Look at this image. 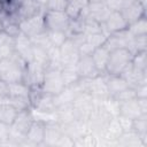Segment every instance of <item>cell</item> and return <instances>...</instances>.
<instances>
[{
    "mask_svg": "<svg viewBox=\"0 0 147 147\" xmlns=\"http://www.w3.org/2000/svg\"><path fill=\"white\" fill-rule=\"evenodd\" d=\"M76 70L78 72L79 78H94L99 75H101L99 72V70L96 69V67L94 65V62L91 57V55L87 56H80L77 64H76Z\"/></svg>",
    "mask_w": 147,
    "mask_h": 147,
    "instance_id": "15",
    "label": "cell"
},
{
    "mask_svg": "<svg viewBox=\"0 0 147 147\" xmlns=\"http://www.w3.org/2000/svg\"><path fill=\"white\" fill-rule=\"evenodd\" d=\"M132 130L139 134L144 147L147 146V114H142L133 119Z\"/></svg>",
    "mask_w": 147,
    "mask_h": 147,
    "instance_id": "28",
    "label": "cell"
},
{
    "mask_svg": "<svg viewBox=\"0 0 147 147\" xmlns=\"http://www.w3.org/2000/svg\"><path fill=\"white\" fill-rule=\"evenodd\" d=\"M8 96V83L0 79V98Z\"/></svg>",
    "mask_w": 147,
    "mask_h": 147,
    "instance_id": "54",
    "label": "cell"
},
{
    "mask_svg": "<svg viewBox=\"0 0 147 147\" xmlns=\"http://www.w3.org/2000/svg\"><path fill=\"white\" fill-rule=\"evenodd\" d=\"M113 10L108 8V6L105 3V1H96V2H90L87 6V14L88 17L93 18L94 21L99 23H105V21L108 18L109 14Z\"/></svg>",
    "mask_w": 147,
    "mask_h": 147,
    "instance_id": "18",
    "label": "cell"
},
{
    "mask_svg": "<svg viewBox=\"0 0 147 147\" xmlns=\"http://www.w3.org/2000/svg\"><path fill=\"white\" fill-rule=\"evenodd\" d=\"M87 92L94 99H98V100H105L107 96H109L105 74H101L94 78L88 79Z\"/></svg>",
    "mask_w": 147,
    "mask_h": 147,
    "instance_id": "12",
    "label": "cell"
},
{
    "mask_svg": "<svg viewBox=\"0 0 147 147\" xmlns=\"http://www.w3.org/2000/svg\"><path fill=\"white\" fill-rule=\"evenodd\" d=\"M137 98H147V84L138 85L134 87Z\"/></svg>",
    "mask_w": 147,
    "mask_h": 147,
    "instance_id": "51",
    "label": "cell"
},
{
    "mask_svg": "<svg viewBox=\"0 0 147 147\" xmlns=\"http://www.w3.org/2000/svg\"><path fill=\"white\" fill-rule=\"evenodd\" d=\"M101 31H103L101 23L94 21L93 18H91L88 16L84 20V33L86 36L94 34V33H98V32H101Z\"/></svg>",
    "mask_w": 147,
    "mask_h": 147,
    "instance_id": "36",
    "label": "cell"
},
{
    "mask_svg": "<svg viewBox=\"0 0 147 147\" xmlns=\"http://www.w3.org/2000/svg\"><path fill=\"white\" fill-rule=\"evenodd\" d=\"M90 1L88 0H70L68 1V5L65 7L64 13L68 15V17L71 20L79 18L83 10L87 8Z\"/></svg>",
    "mask_w": 147,
    "mask_h": 147,
    "instance_id": "25",
    "label": "cell"
},
{
    "mask_svg": "<svg viewBox=\"0 0 147 147\" xmlns=\"http://www.w3.org/2000/svg\"><path fill=\"white\" fill-rule=\"evenodd\" d=\"M93 96L88 92H80L72 101V108L76 114V118L87 119L92 110L94 109Z\"/></svg>",
    "mask_w": 147,
    "mask_h": 147,
    "instance_id": "5",
    "label": "cell"
},
{
    "mask_svg": "<svg viewBox=\"0 0 147 147\" xmlns=\"http://www.w3.org/2000/svg\"><path fill=\"white\" fill-rule=\"evenodd\" d=\"M119 11L126 20L127 24H130L138 18L146 16V5L139 0H124L123 7Z\"/></svg>",
    "mask_w": 147,
    "mask_h": 147,
    "instance_id": "8",
    "label": "cell"
},
{
    "mask_svg": "<svg viewBox=\"0 0 147 147\" xmlns=\"http://www.w3.org/2000/svg\"><path fill=\"white\" fill-rule=\"evenodd\" d=\"M1 1H2V2H3V1H5V0H1Z\"/></svg>",
    "mask_w": 147,
    "mask_h": 147,
    "instance_id": "59",
    "label": "cell"
},
{
    "mask_svg": "<svg viewBox=\"0 0 147 147\" xmlns=\"http://www.w3.org/2000/svg\"><path fill=\"white\" fill-rule=\"evenodd\" d=\"M14 38L9 37L5 31H0V46L2 45H13Z\"/></svg>",
    "mask_w": 147,
    "mask_h": 147,
    "instance_id": "50",
    "label": "cell"
},
{
    "mask_svg": "<svg viewBox=\"0 0 147 147\" xmlns=\"http://www.w3.org/2000/svg\"><path fill=\"white\" fill-rule=\"evenodd\" d=\"M34 121L33 118V114H32V109L31 107L24 110H21L17 113L14 122L9 125L10 131L16 132L21 136H26V132L29 131L32 122Z\"/></svg>",
    "mask_w": 147,
    "mask_h": 147,
    "instance_id": "9",
    "label": "cell"
},
{
    "mask_svg": "<svg viewBox=\"0 0 147 147\" xmlns=\"http://www.w3.org/2000/svg\"><path fill=\"white\" fill-rule=\"evenodd\" d=\"M105 3L110 10H121L124 3V0H105Z\"/></svg>",
    "mask_w": 147,
    "mask_h": 147,
    "instance_id": "49",
    "label": "cell"
},
{
    "mask_svg": "<svg viewBox=\"0 0 147 147\" xmlns=\"http://www.w3.org/2000/svg\"><path fill=\"white\" fill-rule=\"evenodd\" d=\"M45 70H46L45 67L31 61V62L26 63V65L23 70L22 82H24L30 87H41Z\"/></svg>",
    "mask_w": 147,
    "mask_h": 147,
    "instance_id": "6",
    "label": "cell"
},
{
    "mask_svg": "<svg viewBox=\"0 0 147 147\" xmlns=\"http://www.w3.org/2000/svg\"><path fill=\"white\" fill-rule=\"evenodd\" d=\"M3 31L11 38H15L17 37L20 33H21V29H20V25L17 22H8L6 25H5V29Z\"/></svg>",
    "mask_w": 147,
    "mask_h": 147,
    "instance_id": "45",
    "label": "cell"
},
{
    "mask_svg": "<svg viewBox=\"0 0 147 147\" xmlns=\"http://www.w3.org/2000/svg\"><path fill=\"white\" fill-rule=\"evenodd\" d=\"M63 134L62 126L55 122V121H49L45 123V136H44V144L45 146H51L55 147L57 140Z\"/></svg>",
    "mask_w": 147,
    "mask_h": 147,
    "instance_id": "17",
    "label": "cell"
},
{
    "mask_svg": "<svg viewBox=\"0 0 147 147\" xmlns=\"http://www.w3.org/2000/svg\"><path fill=\"white\" fill-rule=\"evenodd\" d=\"M61 54V63L62 67H75L80 57L77 46L72 42L71 39L67 38V40L59 47Z\"/></svg>",
    "mask_w": 147,
    "mask_h": 147,
    "instance_id": "10",
    "label": "cell"
},
{
    "mask_svg": "<svg viewBox=\"0 0 147 147\" xmlns=\"http://www.w3.org/2000/svg\"><path fill=\"white\" fill-rule=\"evenodd\" d=\"M9 22V14L6 13L3 9L0 10V31H3L5 25Z\"/></svg>",
    "mask_w": 147,
    "mask_h": 147,
    "instance_id": "52",
    "label": "cell"
},
{
    "mask_svg": "<svg viewBox=\"0 0 147 147\" xmlns=\"http://www.w3.org/2000/svg\"><path fill=\"white\" fill-rule=\"evenodd\" d=\"M62 130L74 141L76 139L83 137L84 134L90 133V127H88V124H87V119H79V118H76L72 122L63 125L62 126Z\"/></svg>",
    "mask_w": 147,
    "mask_h": 147,
    "instance_id": "14",
    "label": "cell"
},
{
    "mask_svg": "<svg viewBox=\"0 0 147 147\" xmlns=\"http://www.w3.org/2000/svg\"><path fill=\"white\" fill-rule=\"evenodd\" d=\"M1 9H2V1L0 0V10H1Z\"/></svg>",
    "mask_w": 147,
    "mask_h": 147,
    "instance_id": "58",
    "label": "cell"
},
{
    "mask_svg": "<svg viewBox=\"0 0 147 147\" xmlns=\"http://www.w3.org/2000/svg\"><path fill=\"white\" fill-rule=\"evenodd\" d=\"M34 3H36V6L44 13L45 10H46V7H47V2H48V0H32Z\"/></svg>",
    "mask_w": 147,
    "mask_h": 147,
    "instance_id": "55",
    "label": "cell"
},
{
    "mask_svg": "<svg viewBox=\"0 0 147 147\" xmlns=\"http://www.w3.org/2000/svg\"><path fill=\"white\" fill-rule=\"evenodd\" d=\"M17 113L18 111L10 103L1 105L0 106V122L1 123H5L7 125H10L14 122Z\"/></svg>",
    "mask_w": 147,
    "mask_h": 147,
    "instance_id": "30",
    "label": "cell"
},
{
    "mask_svg": "<svg viewBox=\"0 0 147 147\" xmlns=\"http://www.w3.org/2000/svg\"><path fill=\"white\" fill-rule=\"evenodd\" d=\"M114 98L118 101V102H124V101H129V100H132V99H136L137 98V94H136V90L131 86L124 88L123 91H121L119 93H117L116 95H114Z\"/></svg>",
    "mask_w": 147,
    "mask_h": 147,
    "instance_id": "41",
    "label": "cell"
},
{
    "mask_svg": "<svg viewBox=\"0 0 147 147\" xmlns=\"http://www.w3.org/2000/svg\"><path fill=\"white\" fill-rule=\"evenodd\" d=\"M8 96L30 99V86H28L24 82L9 83L8 84Z\"/></svg>",
    "mask_w": 147,
    "mask_h": 147,
    "instance_id": "27",
    "label": "cell"
},
{
    "mask_svg": "<svg viewBox=\"0 0 147 147\" xmlns=\"http://www.w3.org/2000/svg\"><path fill=\"white\" fill-rule=\"evenodd\" d=\"M127 22L124 18V16L122 15L121 11L118 10H113L108 18L105 21V23H102V30L103 32H106L108 36L111 33H116L123 30L127 29Z\"/></svg>",
    "mask_w": 147,
    "mask_h": 147,
    "instance_id": "11",
    "label": "cell"
},
{
    "mask_svg": "<svg viewBox=\"0 0 147 147\" xmlns=\"http://www.w3.org/2000/svg\"><path fill=\"white\" fill-rule=\"evenodd\" d=\"M121 76L127 82L129 86H131V87H133V88H134L136 86H138V85L147 84V74L134 69V68L132 67V64H130V65L121 74Z\"/></svg>",
    "mask_w": 147,
    "mask_h": 147,
    "instance_id": "19",
    "label": "cell"
},
{
    "mask_svg": "<svg viewBox=\"0 0 147 147\" xmlns=\"http://www.w3.org/2000/svg\"><path fill=\"white\" fill-rule=\"evenodd\" d=\"M14 51L16 53L20 54V56L26 62H31L32 61V42H31V39L24 34V33H20L17 37L14 38Z\"/></svg>",
    "mask_w": 147,
    "mask_h": 147,
    "instance_id": "13",
    "label": "cell"
},
{
    "mask_svg": "<svg viewBox=\"0 0 147 147\" xmlns=\"http://www.w3.org/2000/svg\"><path fill=\"white\" fill-rule=\"evenodd\" d=\"M90 2H96V1H105V0H88Z\"/></svg>",
    "mask_w": 147,
    "mask_h": 147,
    "instance_id": "56",
    "label": "cell"
},
{
    "mask_svg": "<svg viewBox=\"0 0 147 147\" xmlns=\"http://www.w3.org/2000/svg\"><path fill=\"white\" fill-rule=\"evenodd\" d=\"M109 54H110V51L105 46L96 47L93 51V53L91 54L94 65L96 67V69L99 70L100 74H105V71H106V65H107V62L109 59Z\"/></svg>",
    "mask_w": 147,
    "mask_h": 147,
    "instance_id": "22",
    "label": "cell"
},
{
    "mask_svg": "<svg viewBox=\"0 0 147 147\" xmlns=\"http://www.w3.org/2000/svg\"><path fill=\"white\" fill-rule=\"evenodd\" d=\"M61 75H62V79H63L65 86L75 84L79 79L78 72L76 70V65L75 67H62L61 68Z\"/></svg>",
    "mask_w": 147,
    "mask_h": 147,
    "instance_id": "34",
    "label": "cell"
},
{
    "mask_svg": "<svg viewBox=\"0 0 147 147\" xmlns=\"http://www.w3.org/2000/svg\"><path fill=\"white\" fill-rule=\"evenodd\" d=\"M139 1H140V2H142L144 5H146V1H147V0H139Z\"/></svg>",
    "mask_w": 147,
    "mask_h": 147,
    "instance_id": "57",
    "label": "cell"
},
{
    "mask_svg": "<svg viewBox=\"0 0 147 147\" xmlns=\"http://www.w3.org/2000/svg\"><path fill=\"white\" fill-rule=\"evenodd\" d=\"M131 64L134 69L142 71V72H146L147 71V51L133 54Z\"/></svg>",
    "mask_w": 147,
    "mask_h": 147,
    "instance_id": "35",
    "label": "cell"
},
{
    "mask_svg": "<svg viewBox=\"0 0 147 147\" xmlns=\"http://www.w3.org/2000/svg\"><path fill=\"white\" fill-rule=\"evenodd\" d=\"M68 1H70V0H68Z\"/></svg>",
    "mask_w": 147,
    "mask_h": 147,
    "instance_id": "60",
    "label": "cell"
},
{
    "mask_svg": "<svg viewBox=\"0 0 147 147\" xmlns=\"http://www.w3.org/2000/svg\"><path fill=\"white\" fill-rule=\"evenodd\" d=\"M138 106L142 114H147V98H137Z\"/></svg>",
    "mask_w": 147,
    "mask_h": 147,
    "instance_id": "53",
    "label": "cell"
},
{
    "mask_svg": "<svg viewBox=\"0 0 147 147\" xmlns=\"http://www.w3.org/2000/svg\"><path fill=\"white\" fill-rule=\"evenodd\" d=\"M21 32L26 34L29 38L39 34L44 31H46L45 29V24H44V13H39L36 14L29 18L22 20L18 22Z\"/></svg>",
    "mask_w": 147,
    "mask_h": 147,
    "instance_id": "7",
    "label": "cell"
},
{
    "mask_svg": "<svg viewBox=\"0 0 147 147\" xmlns=\"http://www.w3.org/2000/svg\"><path fill=\"white\" fill-rule=\"evenodd\" d=\"M26 65V62L15 51L10 56L0 60V79L6 83L22 82L23 70Z\"/></svg>",
    "mask_w": 147,
    "mask_h": 147,
    "instance_id": "1",
    "label": "cell"
},
{
    "mask_svg": "<svg viewBox=\"0 0 147 147\" xmlns=\"http://www.w3.org/2000/svg\"><path fill=\"white\" fill-rule=\"evenodd\" d=\"M67 5H68V0H48L46 10L64 11Z\"/></svg>",
    "mask_w": 147,
    "mask_h": 147,
    "instance_id": "42",
    "label": "cell"
},
{
    "mask_svg": "<svg viewBox=\"0 0 147 147\" xmlns=\"http://www.w3.org/2000/svg\"><path fill=\"white\" fill-rule=\"evenodd\" d=\"M106 84L108 88V93L110 96L116 95L124 88L129 87L127 82L121 76V75H106Z\"/></svg>",
    "mask_w": 147,
    "mask_h": 147,
    "instance_id": "21",
    "label": "cell"
},
{
    "mask_svg": "<svg viewBox=\"0 0 147 147\" xmlns=\"http://www.w3.org/2000/svg\"><path fill=\"white\" fill-rule=\"evenodd\" d=\"M133 54L126 48H117L110 52L106 65V75H121L132 62Z\"/></svg>",
    "mask_w": 147,
    "mask_h": 147,
    "instance_id": "2",
    "label": "cell"
},
{
    "mask_svg": "<svg viewBox=\"0 0 147 147\" xmlns=\"http://www.w3.org/2000/svg\"><path fill=\"white\" fill-rule=\"evenodd\" d=\"M39 13H42V11L36 6V3L32 0H20V5L15 15L18 18V21H22Z\"/></svg>",
    "mask_w": 147,
    "mask_h": 147,
    "instance_id": "23",
    "label": "cell"
},
{
    "mask_svg": "<svg viewBox=\"0 0 147 147\" xmlns=\"http://www.w3.org/2000/svg\"><path fill=\"white\" fill-rule=\"evenodd\" d=\"M78 52H79V55L80 56H87V55H91L93 53V51L95 49V47L90 44L87 40H85L83 44H80L78 47Z\"/></svg>",
    "mask_w": 147,
    "mask_h": 147,
    "instance_id": "46",
    "label": "cell"
},
{
    "mask_svg": "<svg viewBox=\"0 0 147 147\" xmlns=\"http://www.w3.org/2000/svg\"><path fill=\"white\" fill-rule=\"evenodd\" d=\"M108 37H109V36H108L106 32L101 31V32H98V33H94V34L86 36V40H87L90 44H92V45L96 48V47L103 46Z\"/></svg>",
    "mask_w": 147,
    "mask_h": 147,
    "instance_id": "40",
    "label": "cell"
},
{
    "mask_svg": "<svg viewBox=\"0 0 147 147\" xmlns=\"http://www.w3.org/2000/svg\"><path fill=\"white\" fill-rule=\"evenodd\" d=\"M54 117H55V122H57L62 126L76 119V114L72 108V103L57 106L54 111Z\"/></svg>",
    "mask_w": 147,
    "mask_h": 147,
    "instance_id": "20",
    "label": "cell"
},
{
    "mask_svg": "<svg viewBox=\"0 0 147 147\" xmlns=\"http://www.w3.org/2000/svg\"><path fill=\"white\" fill-rule=\"evenodd\" d=\"M44 24L46 31H61L67 33L70 25V18L64 11L45 10Z\"/></svg>",
    "mask_w": 147,
    "mask_h": 147,
    "instance_id": "3",
    "label": "cell"
},
{
    "mask_svg": "<svg viewBox=\"0 0 147 147\" xmlns=\"http://www.w3.org/2000/svg\"><path fill=\"white\" fill-rule=\"evenodd\" d=\"M32 61L38 63V64H40V65H42V67H45L47 69V65H48L47 49L33 45L32 46Z\"/></svg>",
    "mask_w": 147,
    "mask_h": 147,
    "instance_id": "32",
    "label": "cell"
},
{
    "mask_svg": "<svg viewBox=\"0 0 147 147\" xmlns=\"http://www.w3.org/2000/svg\"><path fill=\"white\" fill-rule=\"evenodd\" d=\"M30 39H31L32 45L42 47L45 49H48L52 46V44H51V41L48 39V36H47V31H44V32H41L39 34H36V36L31 37Z\"/></svg>",
    "mask_w": 147,
    "mask_h": 147,
    "instance_id": "39",
    "label": "cell"
},
{
    "mask_svg": "<svg viewBox=\"0 0 147 147\" xmlns=\"http://www.w3.org/2000/svg\"><path fill=\"white\" fill-rule=\"evenodd\" d=\"M74 146H75V141H74L69 136H67V134L63 132V134H62V136L60 137V139L57 140L55 147H74Z\"/></svg>",
    "mask_w": 147,
    "mask_h": 147,
    "instance_id": "48",
    "label": "cell"
},
{
    "mask_svg": "<svg viewBox=\"0 0 147 147\" xmlns=\"http://www.w3.org/2000/svg\"><path fill=\"white\" fill-rule=\"evenodd\" d=\"M127 31H129L133 37L147 34V18H146V16L140 17V18H138L137 21L130 23V24L127 25Z\"/></svg>",
    "mask_w": 147,
    "mask_h": 147,
    "instance_id": "29",
    "label": "cell"
},
{
    "mask_svg": "<svg viewBox=\"0 0 147 147\" xmlns=\"http://www.w3.org/2000/svg\"><path fill=\"white\" fill-rule=\"evenodd\" d=\"M117 146L121 147H144L140 137L133 130L123 132L117 139Z\"/></svg>",
    "mask_w": 147,
    "mask_h": 147,
    "instance_id": "26",
    "label": "cell"
},
{
    "mask_svg": "<svg viewBox=\"0 0 147 147\" xmlns=\"http://www.w3.org/2000/svg\"><path fill=\"white\" fill-rule=\"evenodd\" d=\"M64 82L62 79L61 69L47 68L44 74V79L41 83V90L52 95L59 94L64 88Z\"/></svg>",
    "mask_w": 147,
    "mask_h": 147,
    "instance_id": "4",
    "label": "cell"
},
{
    "mask_svg": "<svg viewBox=\"0 0 147 147\" xmlns=\"http://www.w3.org/2000/svg\"><path fill=\"white\" fill-rule=\"evenodd\" d=\"M117 119H118V123H119L123 132H127V131H131L132 130L133 119H130V118L124 117V116H121V115L117 116Z\"/></svg>",
    "mask_w": 147,
    "mask_h": 147,
    "instance_id": "47",
    "label": "cell"
},
{
    "mask_svg": "<svg viewBox=\"0 0 147 147\" xmlns=\"http://www.w3.org/2000/svg\"><path fill=\"white\" fill-rule=\"evenodd\" d=\"M45 123L39 119H34L26 132V141L29 146H41L44 144Z\"/></svg>",
    "mask_w": 147,
    "mask_h": 147,
    "instance_id": "16",
    "label": "cell"
},
{
    "mask_svg": "<svg viewBox=\"0 0 147 147\" xmlns=\"http://www.w3.org/2000/svg\"><path fill=\"white\" fill-rule=\"evenodd\" d=\"M101 107L111 116V117H117L119 115V102L114 98V96H107L103 101Z\"/></svg>",
    "mask_w": 147,
    "mask_h": 147,
    "instance_id": "33",
    "label": "cell"
},
{
    "mask_svg": "<svg viewBox=\"0 0 147 147\" xmlns=\"http://www.w3.org/2000/svg\"><path fill=\"white\" fill-rule=\"evenodd\" d=\"M119 115L127 117L130 119H134V118L139 117L140 115H142V113L138 106L137 98L129 100V101L119 102Z\"/></svg>",
    "mask_w": 147,
    "mask_h": 147,
    "instance_id": "24",
    "label": "cell"
},
{
    "mask_svg": "<svg viewBox=\"0 0 147 147\" xmlns=\"http://www.w3.org/2000/svg\"><path fill=\"white\" fill-rule=\"evenodd\" d=\"M0 146H13L9 141V125L0 122Z\"/></svg>",
    "mask_w": 147,
    "mask_h": 147,
    "instance_id": "43",
    "label": "cell"
},
{
    "mask_svg": "<svg viewBox=\"0 0 147 147\" xmlns=\"http://www.w3.org/2000/svg\"><path fill=\"white\" fill-rule=\"evenodd\" d=\"M147 51V34L134 37V54Z\"/></svg>",
    "mask_w": 147,
    "mask_h": 147,
    "instance_id": "44",
    "label": "cell"
},
{
    "mask_svg": "<svg viewBox=\"0 0 147 147\" xmlns=\"http://www.w3.org/2000/svg\"><path fill=\"white\" fill-rule=\"evenodd\" d=\"M47 55H48V65H47V68H51V69H61L62 68L61 54H60L59 47L51 46L47 49Z\"/></svg>",
    "mask_w": 147,
    "mask_h": 147,
    "instance_id": "31",
    "label": "cell"
},
{
    "mask_svg": "<svg viewBox=\"0 0 147 147\" xmlns=\"http://www.w3.org/2000/svg\"><path fill=\"white\" fill-rule=\"evenodd\" d=\"M98 144H99L98 138L91 132L75 140V146H78V147H94V146H98Z\"/></svg>",
    "mask_w": 147,
    "mask_h": 147,
    "instance_id": "37",
    "label": "cell"
},
{
    "mask_svg": "<svg viewBox=\"0 0 147 147\" xmlns=\"http://www.w3.org/2000/svg\"><path fill=\"white\" fill-rule=\"evenodd\" d=\"M47 36L52 46H56V47H60L68 38L67 33L61 31H47Z\"/></svg>",
    "mask_w": 147,
    "mask_h": 147,
    "instance_id": "38",
    "label": "cell"
}]
</instances>
